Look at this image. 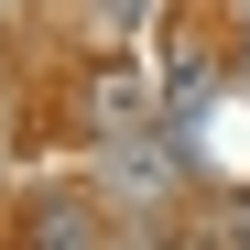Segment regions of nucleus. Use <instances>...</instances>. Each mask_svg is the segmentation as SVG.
Masks as SVG:
<instances>
[{
	"mask_svg": "<svg viewBox=\"0 0 250 250\" xmlns=\"http://www.w3.org/2000/svg\"><path fill=\"white\" fill-rule=\"evenodd\" d=\"M109 239V218L87 196H33V218H22V250H98Z\"/></svg>",
	"mask_w": 250,
	"mask_h": 250,
	"instance_id": "nucleus-1",
	"label": "nucleus"
},
{
	"mask_svg": "<svg viewBox=\"0 0 250 250\" xmlns=\"http://www.w3.org/2000/svg\"><path fill=\"white\" fill-rule=\"evenodd\" d=\"M11 11H22V0H0V22H11Z\"/></svg>",
	"mask_w": 250,
	"mask_h": 250,
	"instance_id": "nucleus-2",
	"label": "nucleus"
}]
</instances>
